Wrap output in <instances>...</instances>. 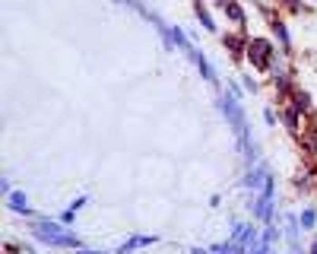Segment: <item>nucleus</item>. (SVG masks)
I'll return each mask as SVG.
<instances>
[{
	"mask_svg": "<svg viewBox=\"0 0 317 254\" xmlns=\"http://www.w3.org/2000/svg\"><path fill=\"white\" fill-rule=\"evenodd\" d=\"M273 42L270 39H248V51H245V58L254 70H260V74H267V70L273 67Z\"/></svg>",
	"mask_w": 317,
	"mask_h": 254,
	"instance_id": "f257e3e1",
	"label": "nucleus"
},
{
	"mask_svg": "<svg viewBox=\"0 0 317 254\" xmlns=\"http://www.w3.org/2000/svg\"><path fill=\"white\" fill-rule=\"evenodd\" d=\"M222 42H226V48H229V54L235 61L245 58V51H248V39H245V35H222Z\"/></svg>",
	"mask_w": 317,
	"mask_h": 254,
	"instance_id": "f03ea898",
	"label": "nucleus"
},
{
	"mask_svg": "<svg viewBox=\"0 0 317 254\" xmlns=\"http://www.w3.org/2000/svg\"><path fill=\"white\" fill-rule=\"evenodd\" d=\"M222 13H226L235 26H245V23H248V20H245V10H241L235 0H226V4H222Z\"/></svg>",
	"mask_w": 317,
	"mask_h": 254,
	"instance_id": "7ed1b4c3",
	"label": "nucleus"
},
{
	"mask_svg": "<svg viewBox=\"0 0 317 254\" xmlns=\"http://www.w3.org/2000/svg\"><path fill=\"white\" fill-rule=\"evenodd\" d=\"M311 254H317V242H314V245H311Z\"/></svg>",
	"mask_w": 317,
	"mask_h": 254,
	"instance_id": "20e7f679",
	"label": "nucleus"
}]
</instances>
